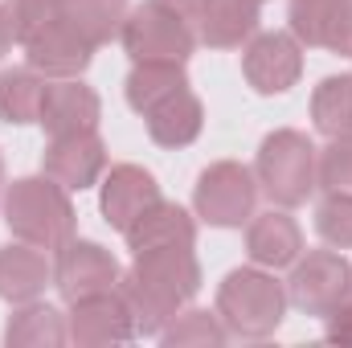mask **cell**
I'll return each mask as SVG.
<instances>
[{
	"label": "cell",
	"instance_id": "obj_2",
	"mask_svg": "<svg viewBox=\"0 0 352 348\" xmlns=\"http://www.w3.org/2000/svg\"><path fill=\"white\" fill-rule=\"evenodd\" d=\"M0 213L12 238L41 246V250H62L78 234V213L70 201V188H62L50 176H16L0 193Z\"/></svg>",
	"mask_w": 352,
	"mask_h": 348
},
{
	"label": "cell",
	"instance_id": "obj_36",
	"mask_svg": "<svg viewBox=\"0 0 352 348\" xmlns=\"http://www.w3.org/2000/svg\"><path fill=\"white\" fill-rule=\"evenodd\" d=\"M258 4H263V0H258Z\"/></svg>",
	"mask_w": 352,
	"mask_h": 348
},
{
	"label": "cell",
	"instance_id": "obj_31",
	"mask_svg": "<svg viewBox=\"0 0 352 348\" xmlns=\"http://www.w3.org/2000/svg\"><path fill=\"white\" fill-rule=\"evenodd\" d=\"M324 50H332V54H340V58H352V0L344 4V12L336 17V25H332Z\"/></svg>",
	"mask_w": 352,
	"mask_h": 348
},
{
	"label": "cell",
	"instance_id": "obj_15",
	"mask_svg": "<svg viewBox=\"0 0 352 348\" xmlns=\"http://www.w3.org/2000/svg\"><path fill=\"white\" fill-rule=\"evenodd\" d=\"M98 119H102V98H98V90L87 87L82 78H50V83H45L41 115H37V123L45 127V135L94 131Z\"/></svg>",
	"mask_w": 352,
	"mask_h": 348
},
{
	"label": "cell",
	"instance_id": "obj_35",
	"mask_svg": "<svg viewBox=\"0 0 352 348\" xmlns=\"http://www.w3.org/2000/svg\"><path fill=\"white\" fill-rule=\"evenodd\" d=\"M66 8H70V0H66Z\"/></svg>",
	"mask_w": 352,
	"mask_h": 348
},
{
	"label": "cell",
	"instance_id": "obj_17",
	"mask_svg": "<svg viewBox=\"0 0 352 348\" xmlns=\"http://www.w3.org/2000/svg\"><path fill=\"white\" fill-rule=\"evenodd\" d=\"M45 287H54V254L50 250L29 246L21 238L0 246V299L4 303L41 299Z\"/></svg>",
	"mask_w": 352,
	"mask_h": 348
},
{
	"label": "cell",
	"instance_id": "obj_13",
	"mask_svg": "<svg viewBox=\"0 0 352 348\" xmlns=\"http://www.w3.org/2000/svg\"><path fill=\"white\" fill-rule=\"evenodd\" d=\"M164 193H160V180L148 173L144 164H111L102 180H98V213L111 230H127L148 205H156Z\"/></svg>",
	"mask_w": 352,
	"mask_h": 348
},
{
	"label": "cell",
	"instance_id": "obj_29",
	"mask_svg": "<svg viewBox=\"0 0 352 348\" xmlns=\"http://www.w3.org/2000/svg\"><path fill=\"white\" fill-rule=\"evenodd\" d=\"M8 4V17H12V29H16V45L25 37H33L41 25L66 17V0H4Z\"/></svg>",
	"mask_w": 352,
	"mask_h": 348
},
{
	"label": "cell",
	"instance_id": "obj_11",
	"mask_svg": "<svg viewBox=\"0 0 352 348\" xmlns=\"http://www.w3.org/2000/svg\"><path fill=\"white\" fill-rule=\"evenodd\" d=\"M41 173L58 180L70 193H87L94 188L107 173V144L94 131H74V135H50L45 152H41Z\"/></svg>",
	"mask_w": 352,
	"mask_h": 348
},
{
	"label": "cell",
	"instance_id": "obj_21",
	"mask_svg": "<svg viewBox=\"0 0 352 348\" xmlns=\"http://www.w3.org/2000/svg\"><path fill=\"white\" fill-rule=\"evenodd\" d=\"M184 87H188V70L180 62H131V74L123 83V98L135 115H148Z\"/></svg>",
	"mask_w": 352,
	"mask_h": 348
},
{
	"label": "cell",
	"instance_id": "obj_25",
	"mask_svg": "<svg viewBox=\"0 0 352 348\" xmlns=\"http://www.w3.org/2000/svg\"><path fill=\"white\" fill-rule=\"evenodd\" d=\"M349 0H287V29L299 37V45H328V33Z\"/></svg>",
	"mask_w": 352,
	"mask_h": 348
},
{
	"label": "cell",
	"instance_id": "obj_9",
	"mask_svg": "<svg viewBox=\"0 0 352 348\" xmlns=\"http://www.w3.org/2000/svg\"><path fill=\"white\" fill-rule=\"evenodd\" d=\"M303 74V45L291 29H270V33H254L242 45V78L246 87L263 98L287 94Z\"/></svg>",
	"mask_w": 352,
	"mask_h": 348
},
{
	"label": "cell",
	"instance_id": "obj_18",
	"mask_svg": "<svg viewBox=\"0 0 352 348\" xmlns=\"http://www.w3.org/2000/svg\"><path fill=\"white\" fill-rule=\"evenodd\" d=\"M258 0H205L201 17H197V41H205L209 50H242L254 33H258Z\"/></svg>",
	"mask_w": 352,
	"mask_h": 348
},
{
	"label": "cell",
	"instance_id": "obj_19",
	"mask_svg": "<svg viewBox=\"0 0 352 348\" xmlns=\"http://www.w3.org/2000/svg\"><path fill=\"white\" fill-rule=\"evenodd\" d=\"M4 345L8 348H62V345H70L66 312L54 307V303H45V299L12 303L8 324H4Z\"/></svg>",
	"mask_w": 352,
	"mask_h": 348
},
{
	"label": "cell",
	"instance_id": "obj_28",
	"mask_svg": "<svg viewBox=\"0 0 352 348\" xmlns=\"http://www.w3.org/2000/svg\"><path fill=\"white\" fill-rule=\"evenodd\" d=\"M320 188L352 193V135H336L320 148Z\"/></svg>",
	"mask_w": 352,
	"mask_h": 348
},
{
	"label": "cell",
	"instance_id": "obj_22",
	"mask_svg": "<svg viewBox=\"0 0 352 348\" xmlns=\"http://www.w3.org/2000/svg\"><path fill=\"white\" fill-rule=\"evenodd\" d=\"M45 83L50 78H41L29 62L12 66V70H0V119L12 123V127L37 123L41 98H45Z\"/></svg>",
	"mask_w": 352,
	"mask_h": 348
},
{
	"label": "cell",
	"instance_id": "obj_5",
	"mask_svg": "<svg viewBox=\"0 0 352 348\" xmlns=\"http://www.w3.org/2000/svg\"><path fill=\"white\" fill-rule=\"evenodd\" d=\"M258 176L254 168L238 164V160H217L209 168H201L192 184V213L197 221L213 226V230H242L254 213H258Z\"/></svg>",
	"mask_w": 352,
	"mask_h": 348
},
{
	"label": "cell",
	"instance_id": "obj_10",
	"mask_svg": "<svg viewBox=\"0 0 352 348\" xmlns=\"http://www.w3.org/2000/svg\"><path fill=\"white\" fill-rule=\"evenodd\" d=\"M25 50V62L41 74V78H82L87 66L94 62V41L70 21V17H58L50 25H41L33 37L21 41Z\"/></svg>",
	"mask_w": 352,
	"mask_h": 348
},
{
	"label": "cell",
	"instance_id": "obj_27",
	"mask_svg": "<svg viewBox=\"0 0 352 348\" xmlns=\"http://www.w3.org/2000/svg\"><path fill=\"white\" fill-rule=\"evenodd\" d=\"M316 234L324 246L352 250V193H324L316 201Z\"/></svg>",
	"mask_w": 352,
	"mask_h": 348
},
{
	"label": "cell",
	"instance_id": "obj_26",
	"mask_svg": "<svg viewBox=\"0 0 352 348\" xmlns=\"http://www.w3.org/2000/svg\"><path fill=\"white\" fill-rule=\"evenodd\" d=\"M127 12H131V0H70V8H66V17L94 45H107L111 37H119Z\"/></svg>",
	"mask_w": 352,
	"mask_h": 348
},
{
	"label": "cell",
	"instance_id": "obj_16",
	"mask_svg": "<svg viewBox=\"0 0 352 348\" xmlns=\"http://www.w3.org/2000/svg\"><path fill=\"white\" fill-rule=\"evenodd\" d=\"M303 254V230L291 217V209L270 205L266 213H254L246 221V259L266 270H291Z\"/></svg>",
	"mask_w": 352,
	"mask_h": 348
},
{
	"label": "cell",
	"instance_id": "obj_6",
	"mask_svg": "<svg viewBox=\"0 0 352 348\" xmlns=\"http://www.w3.org/2000/svg\"><path fill=\"white\" fill-rule=\"evenodd\" d=\"M119 41L131 62H180L184 66L197 50V29L192 21L144 0V4H131Z\"/></svg>",
	"mask_w": 352,
	"mask_h": 348
},
{
	"label": "cell",
	"instance_id": "obj_34",
	"mask_svg": "<svg viewBox=\"0 0 352 348\" xmlns=\"http://www.w3.org/2000/svg\"><path fill=\"white\" fill-rule=\"evenodd\" d=\"M0 188H4V156H0Z\"/></svg>",
	"mask_w": 352,
	"mask_h": 348
},
{
	"label": "cell",
	"instance_id": "obj_20",
	"mask_svg": "<svg viewBox=\"0 0 352 348\" xmlns=\"http://www.w3.org/2000/svg\"><path fill=\"white\" fill-rule=\"evenodd\" d=\"M144 123H148L152 144H160V148H188L205 131V102L184 87V90H176L173 98H164L156 111H148Z\"/></svg>",
	"mask_w": 352,
	"mask_h": 348
},
{
	"label": "cell",
	"instance_id": "obj_30",
	"mask_svg": "<svg viewBox=\"0 0 352 348\" xmlns=\"http://www.w3.org/2000/svg\"><path fill=\"white\" fill-rule=\"evenodd\" d=\"M324 340H328V345H340V348H352V295L340 299V303L324 316Z\"/></svg>",
	"mask_w": 352,
	"mask_h": 348
},
{
	"label": "cell",
	"instance_id": "obj_24",
	"mask_svg": "<svg viewBox=\"0 0 352 348\" xmlns=\"http://www.w3.org/2000/svg\"><path fill=\"white\" fill-rule=\"evenodd\" d=\"M156 340L168 345V348H221L230 340V328L221 324L217 312L188 303V307H180L173 320L164 324V332H160Z\"/></svg>",
	"mask_w": 352,
	"mask_h": 348
},
{
	"label": "cell",
	"instance_id": "obj_1",
	"mask_svg": "<svg viewBox=\"0 0 352 348\" xmlns=\"http://www.w3.org/2000/svg\"><path fill=\"white\" fill-rule=\"evenodd\" d=\"M201 291V262L192 250H148L119 279V295L131 307L135 336H160L180 307Z\"/></svg>",
	"mask_w": 352,
	"mask_h": 348
},
{
	"label": "cell",
	"instance_id": "obj_32",
	"mask_svg": "<svg viewBox=\"0 0 352 348\" xmlns=\"http://www.w3.org/2000/svg\"><path fill=\"white\" fill-rule=\"evenodd\" d=\"M152 4L168 8V12L184 17V21H192V25H197V17H201V8H205V0H152Z\"/></svg>",
	"mask_w": 352,
	"mask_h": 348
},
{
	"label": "cell",
	"instance_id": "obj_4",
	"mask_svg": "<svg viewBox=\"0 0 352 348\" xmlns=\"http://www.w3.org/2000/svg\"><path fill=\"white\" fill-rule=\"evenodd\" d=\"M254 176H258V188L270 205L299 209L320 188V148L307 140V131L278 127L258 144Z\"/></svg>",
	"mask_w": 352,
	"mask_h": 348
},
{
	"label": "cell",
	"instance_id": "obj_33",
	"mask_svg": "<svg viewBox=\"0 0 352 348\" xmlns=\"http://www.w3.org/2000/svg\"><path fill=\"white\" fill-rule=\"evenodd\" d=\"M16 45V29H12V17H8V4L0 0V58Z\"/></svg>",
	"mask_w": 352,
	"mask_h": 348
},
{
	"label": "cell",
	"instance_id": "obj_23",
	"mask_svg": "<svg viewBox=\"0 0 352 348\" xmlns=\"http://www.w3.org/2000/svg\"><path fill=\"white\" fill-rule=\"evenodd\" d=\"M311 123L324 140L352 135V74H328L311 90Z\"/></svg>",
	"mask_w": 352,
	"mask_h": 348
},
{
	"label": "cell",
	"instance_id": "obj_12",
	"mask_svg": "<svg viewBox=\"0 0 352 348\" xmlns=\"http://www.w3.org/2000/svg\"><path fill=\"white\" fill-rule=\"evenodd\" d=\"M66 328H70V345L78 348H111L135 340V320H131V307L119 295V287L70 303Z\"/></svg>",
	"mask_w": 352,
	"mask_h": 348
},
{
	"label": "cell",
	"instance_id": "obj_7",
	"mask_svg": "<svg viewBox=\"0 0 352 348\" xmlns=\"http://www.w3.org/2000/svg\"><path fill=\"white\" fill-rule=\"evenodd\" d=\"M352 295V262L344 250L324 246V250H303L291 274H287V299L303 316H328L340 299Z\"/></svg>",
	"mask_w": 352,
	"mask_h": 348
},
{
	"label": "cell",
	"instance_id": "obj_8",
	"mask_svg": "<svg viewBox=\"0 0 352 348\" xmlns=\"http://www.w3.org/2000/svg\"><path fill=\"white\" fill-rule=\"evenodd\" d=\"M119 279H123V266L102 242L74 234L62 250H54V291L62 295V303H78L90 295L115 291Z\"/></svg>",
	"mask_w": 352,
	"mask_h": 348
},
{
	"label": "cell",
	"instance_id": "obj_14",
	"mask_svg": "<svg viewBox=\"0 0 352 348\" xmlns=\"http://www.w3.org/2000/svg\"><path fill=\"white\" fill-rule=\"evenodd\" d=\"M127 250L131 254H148V250H192L197 246V213L176 205V201H156L148 205L127 230Z\"/></svg>",
	"mask_w": 352,
	"mask_h": 348
},
{
	"label": "cell",
	"instance_id": "obj_3",
	"mask_svg": "<svg viewBox=\"0 0 352 348\" xmlns=\"http://www.w3.org/2000/svg\"><path fill=\"white\" fill-rule=\"evenodd\" d=\"M287 307H291L287 283H278L274 270L254 266V262L234 266L217 283V299H213V312L238 340H270L283 328Z\"/></svg>",
	"mask_w": 352,
	"mask_h": 348
}]
</instances>
